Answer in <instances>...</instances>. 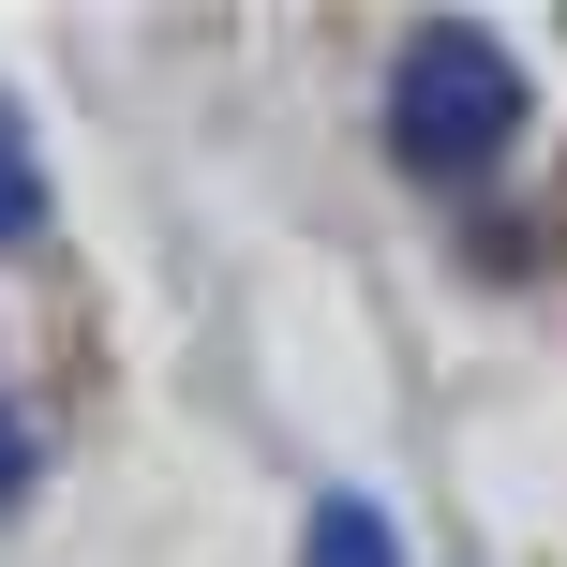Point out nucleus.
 Instances as JSON below:
<instances>
[{"label":"nucleus","instance_id":"nucleus-4","mask_svg":"<svg viewBox=\"0 0 567 567\" xmlns=\"http://www.w3.org/2000/svg\"><path fill=\"white\" fill-rule=\"evenodd\" d=\"M16 493H30V419L0 403V508H16Z\"/></svg>","mask_w":567,"mask_h":567},{"label":"nucleus","instance_id":"nucleus-1","mask_svg":"<svg viewBox=\"0 0 567 567\" xmlns=\"http://www.w3.org/2000/svg\"><path fill=\"white\" fill-rule=\"evenodd\" d=\"M508 135H523L508 45H493L478 16L403 30V60H389V150H403V165H419V179H478V165H508Z\"/></svg>","mask_w":567,"mask_h":567},{"label":"nucleus","instance_id":"nucleus-3","mask_svg":"<svg viewBox=\"0 0 567 567\" xmlns=\"http://www.w3.org/2000/svg\"><path fill=\"white\" fill-rule=\"evenodd\" d=\"M45 239V165H30V120L0 105V255H30Z\"/></svg>","mask_w":567,"mask_h":567},{"label":"nucleus","instance_id":"nucleus-2","mask_svg":"<svg viewBox=\"0 0 567 567\" xmlns=\"http://www.w3.org/2000/svg\"><path fill=\"white\" fill-rule=\"evenodd\" d=\"M299 567H403V523L373 508V493H329V508L299 523Z\"/></svg>","mask_w":567,"mask_h":567}]
</instances>
